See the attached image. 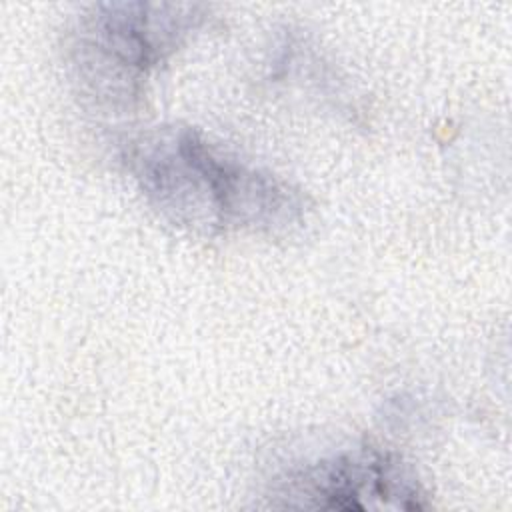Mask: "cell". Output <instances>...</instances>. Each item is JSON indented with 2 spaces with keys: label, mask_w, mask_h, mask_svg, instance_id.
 <instances>
[{
  "label": "cell",
  "mask_w": 512,
  "mask_h": 512,
  "mask_svg": "<svg viewBox=\"0 0 512 512\" xmlns=\"http://www.w3.org/2000/svg\"><path fill=\"white\" fill-rule=\"evenodd\" d=\"M126 162L166 218L204 232H284L302 224L304 196L286 182L216 154L192 128L136 140Z\"/></svg>",
  "instance_id": "obj_1"
},
{
  "label": "cell",
  "mask_w": 512,
  "mask_h": 512,
  "mask_svg": "<svg viewBox=\"0 0 512 512\" xmlns=\"http://www.w3.org/2000/svg\"><path fill=\"white\" fill-rule=\"evenodd\" d=\"M204 16L200 4H94L76 28L78 68L94 90L132 96L142 78L200 28Z\"/></svg>",
  "instance_id": "obj_2"
},
{
  "label": "cell",
  "mask_w": 512,
  "mask_h": 512,
  "mask_svg": "<svg viewBox=\"0 0 512 512\" xmlns=\"http://www.w3.org/2000/svg\"><path fill=\"white\" fill-rule=\"evenodd\" d=\"M288 496H302L304 506L312 508L362 510L374 502L424 508V492L412 470L400 458L374 448L320 460L288 480Z\"/></svg>",
  "instance_id": "obj_3"
}]
</instances>
